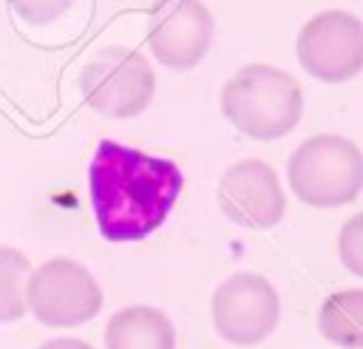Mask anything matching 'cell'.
Returning a JSON list of instances; mask_svg holds the SVG:
<instances>
[{"label":"cell","instance_id":"1","mask_svg":"<svg viewBox=\"0 0 363 349\" xmlns=\"http://www.w3.org/2000/svg\"><path fill=\"white\" fill-rule=\"evenodd\" d=\"M176 162L102 139L88 167L96 227L108 241H139L159 230L182 193Z\"/></svg>","mask_w":363,"mask_h":349},{"label":"cell","instance_id":"2","mask_svg":"<svg viewBox=\"0 0 363 349\" xmlns=\"http://www.w3.org/2000/svg\"><path fill=\"white\" fill-rule=\"evenodd\" d=\"M221 111L250 139H281L286 136L301 113H303V94L292 74L250 62L238 68L221 88Z\"/></svg>","mask_w":363,"mask_h":349},{"label":"cell","instance_id":"3","mask_svg":"<svg viewBox=\"0 0 363 349\" xmlns=\"http://www.w3.org/2000/svg\"><path fill=\"white\" fill-rule=\"evenodd\" d=\"M286 179L303 204L340 207L363 187V153L340 133H315L292 150Z\"/></svg>","mask_w":363,"mask_h":349},{"label":"cell","instance_id":"4","mask_svg":"<svg viewBox=\"0 0 363 349\" xmlns=\"http://www.w3.org/2000/svg\"><path fill=\"white\" fill-rule=\"evenodd\" d=\"M79 91L88 108L102 116H139L156 94V71L142 51L108 45L82 65Z\"/></svg>","mask_w":363,"mask_h":349},{"label":"cell","instance_id":"5","mask_svg":"<svg viewBox=\"0 0 363 349\" xmlns=\"http://www.w3.org/2000/svg\"><path fill=\"white\" fill-rule=\"evenodd\" d=\"M26 306L45 326H79L102 309V289L79 261L57 255L28 275Z\"/></svg>","mask_w":363,"mask_h":349},{"label":"cell","instance_id":"6","mask_svg":"<svg viewBox=\"0 0 363 349\" xmlns=\"http://www.w3.org/2000/svg\"><path fill=\"white\" fill-rule=\"evenodd\" d=\"M301 68L329 85L346 82L363 71V20L343 9L318 11L298 31Z\"/></svg>","mask_w":363,"mask_h":349},{"label":"cell","instance_id":"7","mask_svg":"<svg viewBox=\"0 0 363 349\" xmlns=\"http://www.w3.org/2000/svg\"><path fill=\"white\" fill-rule=\"evenodd\" d=\"M213 326L235 346H255L272 335L281 318L275 287L258 272H235L213 292Z\"/></svg>","mask_w":363,"mask_h":349},{"label":"cell","instance_id":"8","mask_svg":"<svg viewBox=\"0 0 363 349\" xmlns=\"http://www.w3.org/2000/svg\"><path fill=\"white\" fill-rule=\"evenodd\" d=\"M213 34L216 20L201 0H156L147 14V48L173 71L199 65Z\"/></svg>","mask_w":363,"mask_h":349},{"label":"cell","instance_id":"9","mask_svg":"<svg viewBox=\"0 0 363 349\" xmlns=\"http://www.w3.org/2000/svg\"><path fill=\"white\" fill-rule=\"evenodd\" d=\"M216 199L230 221L252 230H269L286 213L281 179L261 159H241L230 165L218 179Z\"/></svg>","mask_w":363,"mask_h":349},{"label":"cell","instance_id":"10","mask_svg":"<svg viewBox=\"0 0 363 349\" xmlns=\"http://www.w3.org/2000/svg\"><path fill=\"white\" fill-rule=\"evenodd\" d=\"M108 349H176V329L170 318L156 306H125L108 318Z\"/></svg>","mask_w":363,"mask_h":349},{"label":"cell","instance_id":"11","mask_svg":"<svg viewBox=\"0 0 363 349\" xmlns=\"http://www.w3.org/2000/svg\"><path fill=\"white\" fill-rule=\"evenodd\" d=\"M318 329L329 343L363 349V289L332 292L318 312Z\"/></svg>","mask_w":363,"mask_h":349},{"label":"cell","instance_id":"12","mask_svg":"<svg viewBox=\"0 0 363 349\" xmlns=\"http://www.w3.org/2000/svg\"><path fill=\"white\" fill-rule=\"evenodd\" d=\"M28 275V258L14 247H0V323H14L26 315Z\"/></svg>","mask_w":363,"mask_h":349},{"label":"cell","instance_id":"13","mask_svg":"<svg viewBox=\"0 0 363 349\" xmlns=\"http://www.w3.org/2000/svg\"><path fill=\"white\" fill-rule=\"evenodd\" d=\"M337 255L349 272L363 278V210L343 221L337 236Z\"/></svg>","mask_w":363,"mask_h":349},{"label":"cell","instance_id":"14","mask_svg":"<svg viewBox=\"0 0 363 349\" xmlns=\"http://www.w3.org/2000/svg\"><path fill=\"white\" fill-rule=\"evenodd\" d=\"M9 6L23 23L48 26V23L60 20L74 6V0H9Z\"/></svg>","mask_w":363,"mask_h":349},{"label":"cell","instance_id":"15","mask_svg":"<svg viewBox=\"0 0 363 349\" xmlns=\"http://www.w3.org/2000/svg\"><path fill=\"white\" fill-rule=\"evenodd\" d=\"M37 349H94V346L79 340V338H54V340H45L43 346H37Z\"/></svg>","mask_w":363,"mask_h":349}]
</instances>
